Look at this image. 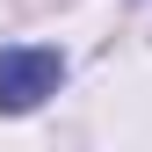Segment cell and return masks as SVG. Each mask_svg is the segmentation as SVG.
I'll return each mask as SVG.
<instances>
[{
    "instance_id": "obj_1",
    "label": "cell",
    "mask_w": 152,
    "mask_h": 152,
    "mask_svg": "<svg viewBox=\"0 0 152 152\" xmlns=\"http://www.w3.org/2000/svg\"><path fill=\"white\" fill-rule=\"evenodd\" d=\"M65 51L51 44H0V116H29L44 94H58Z\"/></svg>"
}]
</instances>
